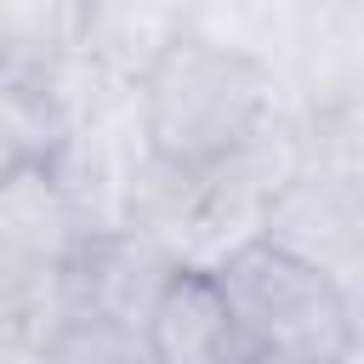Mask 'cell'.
<instances>
[{"label":"cell","mask_w":364,"mask_h":364,"mask_svg":"<svg viewBox=\"0 0 364 364\" xmlns=\"http://www.w3.org/2000/svg\"><path fill=\"white\" fill-rule=\"evenodd\" d=\"M256 239H267V245L336 273L341 284H353V273H358V193H353V176L301 159V171L284 176V188L262 205Z\"/></svg>","instance_id":"3"},{"label":"cell","mask_w":364,"mask_h":364,"mask_svg":"<svg viewBox=\"0 0 364 364\" xmlns=\"http://www.w3.org/2000/svg\"><path fill=\"white\" fill-rule=\"evenodd\" d=\"M0 239L34 250L46 262H74V250L91 239L57 165H51V154L0 171Z\"/></svg>","instance_id":"6"},{"label":"cell","mask_w":364,"mask_h":364,"mask_svg":"<svg viewBox=\"0 0 364 364\" xmlns=\"http://www.w3.org/2000/svg\"><path fill=\"white\" fill-rule=\"evenodd\" d=\"M210 267L239 330L233 364H341L358 353V301L336 273L256 233L222 250Z\"/></svg>","instance_id":"2"},{"label":"cell","mask_w":364,"mask_h":364,"mask_svg":"<svg viewBox=\"0 0 364 364\" xmlns=\"http://www.w3.org/2000/svg\"><path fill=\"white\" fill-rule=\"evenodd\" d=\"M188 28H193V0H80L74 51L97 74L136 85Z\"/></svg>","instance_id":"5"},{"label":"cell","mask_w":364,"mask_h":364,"mask_svg":"<svg viewBox=\"0 0 364 364\" xmlns=\"http://www.w3.org/2000/svg\"><path fill=\"white\" fill-rule=\"evenodd\" d=\"M63 267L68 262H46L0 239V353L40 358V341L63 313Z\"/></svg>","instance_id":"7"},{"label":"cell","mask_w":364,"mask_h":364,"mask_svg":"<svg viewBox=\"0 0 364 364\" xmlns=\"http://www.w3.org/2000/svg\"><path fill=\"white\" fill-rule=\"evenodd\" d=\"M148 364H233L239 330L210 262H176L142 324Z\"/></svg>","instance_id":"4"},{"label":"cell","mask_w":364,"mask_h":364,"mask_svg":"<svg viewBox=\"0 0 364 364\" xmlns=\"http://www.w3.org/2000/svg\"><path fill=\"white\" fill-rule=\"evenodd\" d=\"M279 102H284V80L267 57L222 46L193 28L136 80L142 142L193 171L222 159L233 142H245Z\"/></svg>","instance_id":"1"}]
</instances>
